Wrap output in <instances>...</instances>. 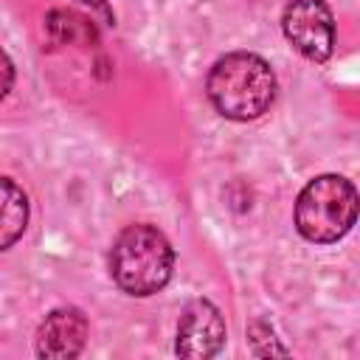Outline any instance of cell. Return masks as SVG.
<instances>
[{
  "label": "cell",
  "mask_w": 360,
  "mask_h": 360,
  "mask_svg": "<svg viewBox=\"0 0 360 360\" xmlns=\"http://www.w3.org/2000/svg\"><path fill=\"white\" fill-rule=\"evenodd\" d=\"M222 343H225L222 312L211 301L194 298L180 315L174 352L188 360H205V357H214L222 349Z\"/></svg>",
  "instance_id": "obj_5"
},
{
  "label": "cell",
  "mask_w": 360,
  "mask_h": 360,
  "mask_svg": "<svg viewBox=\"0 0 360 360\" xmlns=\"http://www.w3.org/2000/svg\"><path fill=\"white\" fill-rule=\"evenodd\" d=\"M28 225V197L25 191L8 180L0 177V250H8Z\"/></svg>",
  "instance_id": "obj_8"
},
{
  "label": "cell",
  "mask_w": 360,
  "mask_h": 360,
  "mask_svg": "<svg viewBox=\"0 0 360 360\" xmlns=\"http://www.w3.org/2000/svg\"><path fill=\"white\" fill-rule=\"evenodd\" d=\"M45 34L56 45H79V48L98 45V28L93 17H84L73 8H51L45 14Z\"/></svg>",
  "instance_id": "obj_7"
},
{
  "label": "cell",
  "mask_w": 360,
  "mask_h": 360,
  "mask_svg": "<svg viewBox=\"0 0 360 360\" xmlns=\"http://www.w3.org/2000/svg\"><path fill=\"white\" fill-rule=\"evenodd\" d=\"M87 343V318L76 307H59L45 315L37 332V354L48 360H70Z\"/></svg>",
  "instance_id": "obj_6"
},
{
  "label": "cell",
  "mask_w": 360,
  "mask_h": 360,
  "mask_svg": "<svg viewBox=\"0 0 360 360\" xmlns=\"http://www.w3.org/2000/svg\"><path fill=\"white\" fill-rule=\"evenodd\" d=\"M357 219V191L340 174H318L295 200V228L307 242L329 245L343 239Z\"/></svg>",
  "instance_id": "obj_3"
},
{
  "label": "cell",
  "mask_w": 360,
  "mask_h": 360,
  "mask_svg": "<svg viewBox=\"0 0 360 360\" xmlns=\"http://www.w3.org/2000/svg\"><path fill=\"white\" fill-rule=\"evenodd\" d=\"M11 84H14V65H11L8 53L0 48V101L8 96Z\"/></svg>",
  "instance_id": "obj_9"
},
{
  "label": "cell",
  "mask_w": 360,
  "mask_h": 360,
  "mask_svg": "<svg viewBox=\"0 0 360 360\" xmlns=\"http://www.w3.org/2000/svg\"><path fill=\"white\" fill-rule=\"evenodd\" d=\"M287 42L309 62H326L335 48V17L326 0H287L281 14Z\"/></svg>",
  "instance_id": "obj_4"
},
{
  "label": "cell",
  "mask_w": 360,
  "mask_h": 360,
  "mask_svg": "<svg viewBox=\"0 0 360 360\" xmlns=\"http://www.w3.org/2000/svg\"><path fill=\"white\" fill-rule=\"evenodd\" d=\"M214 110L231 121H253L270 110L276 98L273 68L250 51H233L214 62L205 79Z\"/></svg>",
  "instance_id": "obj_1"
},
{
  "label": "cell",
  "mask_w": 360,
  "mask_h": 360,
  "mask_svg": "<svg viewBox=\"0 0 360 360\" xmlns=\"http://www.w3.org/2000/svg\"><path fill=\"white\" fill-rule=\"evenodd\" d=\"M79 3L90 6L93 11H98V14L104 17V22H107V25H112V22H115V14H112V8L107 6V0H79Z\"/></svg>",
  "instance_id": "obj_10"
},
{
  "label": "cell",
  "mask_w": 360,
  "mask_h": 360,
  "mask_svg": "<svg viewBox=\"0 0 360 360\" xmlns=\"http://www.w3.org/2000/svg\"><path fill=\"white\" fill-rule=\"evenodd\" d=\"M174 270V250L166 233L155 225L124 228L110 248V276L127 295H155Z\"/></svg>",
  "instance_id": "obj_2"
}]
</instances>
